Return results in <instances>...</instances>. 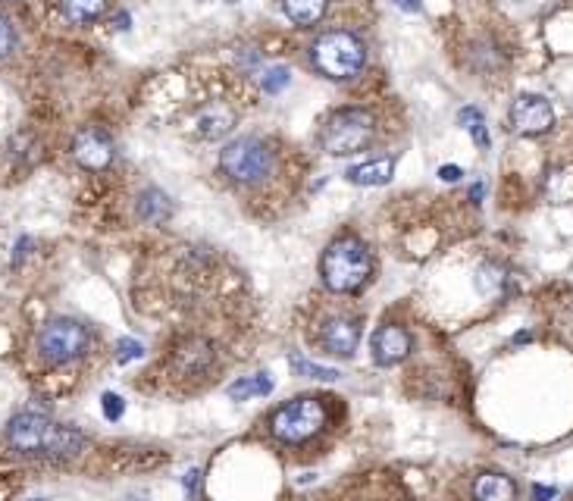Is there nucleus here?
Here are the masks:
<instances>
[{
	"instance_id": "1",
	"label": "nucleus",
	"mask_w": 573,
	"mask_h": 501,
	"mask_svg": "<svg viewBox=\"0 0 573 501\" xmlns=\"http://www.w3.org/2000/svg\"><path fill=\"white\" fill-rule=\"evenodd\" d=\"M7 442L19 455H38L51 461H69L85 448V436L73 426H60L38 411L16 414L7 426Z\"/></svg>"
},
{
	"instance_id": "2",
	"label": "nucleus",
	"mask_w": 573,
	"mask_h": 501,
	"mask_svg": "<svg viewBox=\"0 0 573 501\" xmlns=\"http://www.w3.org/2000/svg\"><path fill=\"white\" fill-rule=\"evenodd\" d=\"M320 273L329 292H339V295L361 292L373 276L370 248L357 235H342L323 251Z\"/></svg>"
},
{
	"instance_id": "3",
	"label": "nucleus",
	"mask_w": 573,
	"mask_h": 501,
	"mask_svg": "<svg viewBox=\"0 0 573 501\" xmlns=\"http://www.w3.org/2000/svg\"><path fill=\"white\" fill-rule=\"evenodd\" d=\"M310 63H314L326 79L348 82L354 76H361V69L367 66V47L354 32L336 29L323 32L314 47H310Z\"/></svg>"
},
{
	"instance_id": "4",
	"label": "nucleus",
	"mask_w": 573,
	"mask_h": 501,
	"mask_svg": "<svg viewBox=\"0 0 573 501\" xmlns=\"http://www.w3.org/2000/svg\"><path fill=\"white\" fill-rule=\"evenodd\" d=\"M376 138V119L361 107H342L336 110L320 132V145L329 157H351L373 145Z\"/></svg>"
},
{
	"instance_id": "5",
	"label": "nucleus",
	"mask_w": 573,
	"mask_h": 501,
	"mask_svg": "<svg viewBox=\"0 0 573 501\" xmlns=\"http://www.w3.org/2000/svg\"><path fill=\"white\" fill-rule=\"evenodd\" d=\"M220 170L238 185H257L276 170V154L267 141L260 138H235L220 151Z\"/></svg>"
},
{
	"instance_id": "6",
	"label": "nucleus",
	"mask_w": 573,
	"mask_h": 501,
	"mask_svg": "<svg viewBox=\"0 0 573 501\" xmlns=\"http://www.w3.org/2000/svg\"><path fill=\"white\" fill-rule=\"evenodd\" d=\"M326 426V408L320 398H295L270 417V433L285 445H301L314 439Z\"/></svg>"
},
{
	"instance_id": "7",
	"label": "nucleus",
	"mask_w": 573,
	"mask_h": 501,
	"mask_svg": "<svg viewBox=\"0 0 573 501\" xmlns=\"http://www.w3.org/2000/svg\"><path fill=\"white\" fill-rule=\"evenodd\" d=\"M88 329L79 320L69 317H57L51 323H44V329L38 332V351L47 364H69L82 357L88 351Z\"/></svg>"
},
{
	"instance_id": "8",
	"label": "nucleus",
	"mask_w": 573,
	"mask_h": 501,
	"mask_svg": "<svg viewBox=\"0 0 573 501\" xmlns=\"http://www.w3.org/2000/svg\"><path fill=\"white\" fill-rule=\"evenodd\" d=\"M73 157H76V163L82 166V170H94V173L107 170V166L113 163V157H116L110 132H104L101 126L79 129L76 138H73Z\"/></svg>"
},
{
	"instance_id": "9",
	"label": "nucleus",
	"mask_w": 573,
	"mask_h": 501,
	"mask_svg": "<svg viewBox=\"0 0 573 501\" xmlns=\"http://www.w3.org/2000/svg\"><path fill=\"white\" fill-rule=\"evenodd\" d=\"M555 126V110L542 94H520L511 107V129L520 135H545Z\"/></svg>"
},
{
	"instance_id": "10",
	"label": "nucleus",
	"mask_w": 573,
	"mask_h": 501,
	"mask_svg": "<svg viewBox=\"0 0 573 501\" xmlns=\"http://www.w3.org/2000/svg\"><path fill=\"white\" fill-rule=\"evenodd\" d=\"M411 332L404 329V326H395V323H386V326H379L373 332V339H370V351H373V361L379 367H395L401 364L404 357L411 354Z\"/></svg>"
},
{
	"instance_id": "11",
	"label": "nucleus",
	"mask_w": 573,
	"mask_h": 501,
	"mask_svg": "<svg viewBox=\"0 0 573 501\" xmlns=\"http://www.w3.org/2000/svg\"><path fill=\"white\" fill-rule=\"evenodd\" d=\"M320 342L329 354L336 357H354L357 351V342H361V329H357L354 320L348 317H332L323 323V332H320Z\"/></svg>"
},
{
	"instance_id": "12",
	"label": "nucleus",
	"mask_w": 573,
	"mask_h": 501,
	"mask_svg": "<svg viewBox=\"0 0 573 501\" xmlns=\"http://www.w3.org/2000/svg\"><path fill=\"white\" fill-rule=\"evenodd\" d=\"M395 176V160L392 157H376L367 163H357L345 173V179L351 185H364V188H376V185H389Z\"/></svg>"
},
{
	"instance_id": "13",
	"label": "nucleus",
	"mask_w": 573,
	"mask_h": 501,
	"mask_svg": "<svg viewBox=\"0 0 573 501\" xmlns=\"http://www.w3.org/2000/svg\"><path fill=\"white\" fill-rule=\"evenodd\" d=\"M473 498L476 501H514L517 486L505 473H483V476H476V483H473Z\"/></svg>"
},
{
	"instance_id": "14",
	"label": "nucleus",
	"mask_w": 573,
	"mask_h": 501,
	"mask_svg": "<svg viewBox=\"0 0 573 501\" xmlns=\"http://www.w3.org/2000/svg\"><path fill=\"white\" fill-rule=\"evenodd\" d=\"M326 10H329V0H282V13L301 29L317 26L326 16Z\"/></svg>"
},
{
	"instance_id": "15",
	"label": "nucleus",
	"mask_w": 573,
	"mask_h": 501,
	"mask_svg": "<svg viewBox=\"0 0 573 501\" xmlns=\"http://www.w3.org/2000/svg\"><path fill=\"white\" fill-rule=\"evenodd\" d=\"M138 217L145 220V223H163V220H170L173 217V204L170 198H166L160 188H145V192L138 195Z\"/></svg>"
},
{
	"instance_id": "16",
	"label": "nucleus",
	"mask_w": 573,
	"mask_h": 501,
	"mask_svg": "<svg viewBox=\"0 0 573 501\" xmlns=\"http://www.w3.org/2000/svg\"><path fill=\"white\" fill-rule=\"evenodd\" d=\"M195 135L198 138H220V135H226L229 129H232V113L229 110H223V107H207L204 113H198L195 116Z\"/></svg>"
},
{
	"instance_id": "17",
	"label": "nucleus",
	"mask_w": 573,
	"mask_h": 501,
	"mask_svg": "<svg viewBox=\"0 0 573 501\" xmlns=\"http://www.w3.org/2000/svg\"><path fill=\"white\" fill-rule=\"evenodd\" d=\"M60 10L69 22L88 26V22H98L104 16L107 0H60Z\"/></svg>"
},
{
	"instance_id": "18",
	"label": "nucleus",
	"mask_w": 573,
	"mask_h": 501,
	"mask_svg": "<svg viewBox=\"0 0 573 501\" xmlns=\"http://www.w3.org/2000/svg\"><path fill=\"white\" fill-rule=\"evenodd\" d=\"M198 348V339H191L185 348H179V354H176V361H179V367L185 370V373H198V370H207V364H210V357H213V351H210V345L204 342L201 345V351H195Z\"/></svg>"
},
{
	"instance_id": "19",
	"label": "nucleus",
	"mask_w": 573,
	"mask_h": 501,
	"mask_svg": "<svg viewBox=\"0 0 573 501\" xmlns=\"http://www.w3.org/2000/svg\"><path fill=\"white\" fill-rule=\"evenodd\" d=\"M267 392H273V379L264 373L251 376V379H238V383L229 386V398H235V401H248L254 395H267Z\"/></svg>"
},
{
	"instance_id": "20",
	"label": "nucleus",
	"mask_w": 573,
	"mask_h": 501,
	"mask_svg": "<svg viewBox=\"0 0 573 501\" xmlns=\"http://www.w3.org/2000/svg\"><path fill=\"white\" fill-rule=\"evenodd\" d=\"M289 364L295 367V373H298V376L326 379V383H329V379H339V376H342L339 370H332V367H320V364H314V361H307V357H304V354H298V351H292V354H289Z\"/></svg>"
},
{
	"instance_id": "21",
	"label": "nucleus",
	"mask_w": 573,
	"mask_h": 501,
	"mask_svg": "<svg viewBox=\"0 0 573 501\" xmlns=\"http://www.w3.org/2000/svg\"><path fill=\"white\" fill-rule=\"evenodd\" d=\"M458 119L467 126V132L473 135L476 145H480V148H489V135H486V123H483V113H480V110H476V107H464Z\"/></svg>"
},
{
	"instance_id": "22",
	"label": "nucleus",
	"mask_w": 573,
	"mask_h": 501,
	"mask_svg": "<svg viewBox=\"0 0 573 501\" xmlns=\"http://www.w3.org/2000/svg\"><path fill=\"white\" fill-rule=\"evenodd\" d=\"M501 285H505V270H498L492 264H486L480 270V276H476V289H480L483 295H495Z\"/></svg>"
},
{
	"instance_id": "23",
	"label": "nucleus",
	"mask_w": 573,
	"mask_h": 501,
	"mask_svg": "<svg viewBox=\"0 0 573 501\" xmlns=\"http://www.w3.org/2000/svg\"><path fill=\"white\" fill-rule=\"evenodd\" d=\"M141 354H145V345H141L138 339H119V342H116V361H119V364L138 361Z\"/></svg>"
},
{
	"instance_id": "24",
	"label": "nucleus",
	"mask_w": 573,
	"mask_h": 501,
	"mask_svg": "<svg viewBox=\"0 0 573 501\" xmlns=\"http://www.w3.org/2000/svg\"><path fill=\"white\" fill-rule=\"evenodd\" d=\"M289 79H292V73L285 66H273V69H267L264 73V91L267 94H276V91H282L285 85H289Z\"/></svg>"
},
{
	"instance_id": "25",
	"label": "nucleus",
	"mask_w": 573,
	"mask_h": 501,
	"mask_svg": "<svg viewBox=\"0 0 573 501\" xmlns=\"http://www.w3.org/2000/svg\"><path fill=\"white\" fill-rule=\"evenodd\" d=\"M13 47H16V29H13V22L0 13V60L10 57Z\"/></svg>"
},
{
	"instance_id": "26",
	"label": "nucleus",
	"mask_w": 573,
	"mask_h": 501,
	"mask_svg": "<svg viewBox=\"0 0 573 501\" xmlns=\"http://www.w3.org/2000/svg\"><path fill=\"white\" fill-rule=\"evenodd\" d=\"M101 404H104V417H107V420H119V417H123V411H126L123 398L113 395V392H107V395L101 398Z\"/></svg>"
},
{
	"instance_id": "27",
	"label": "nucleus",
	"mask_w": 573,
	"mask_h": 501,
	"mask_svg": "<svg viewBox=\"0 0 573 501\" xmlns=\"http://www.w3.org/2000/svg\"><path fill=\"white\" fill-rule=\"evenodd\" d=\"M198 486H201V470H188V473L182 476V489H185V495H188V498H195V495H198Z\"/></svg>"
},
{
	"instance_id": "28",
	"label": "nucleus",
	"mask_w": 573,
	"mask_h": 501,
	"mask_svg": "<svg viewBox=\"0 0 573 501\" xmlns=\"http://www.w3.org/2000/svg\"><path fill=\"white\" fill-rule=\"evenodd\" d=\"M558 489L555 486H533V501H548V498H555Z\"/></svg>"
},
{
	"instance_id": "29",
	"label": "nucleus",
	"mask_w": 573,
	"mask_h": 501,
	"mask_svg": "<svg viewBox=\"0 0 573 501\" xmlns=\"http://www.w3.org/2000/svg\"><path fill=\"white\" fill-rule=\"evenodd\" d=\"M439 176H442L445 182H458V179H461V170H458V166H442Z\"/></svg>"
},
{
	"instance_id": "30",
	"label": "nucleus",
	"mask_w": 573,
	"mask_h": 501,
	"mask_svg": "<svg viewBox=\"0 0 573 501\" xmlns=\"http://www.w3.org/2000/svg\"><path fill=\"white\" fill-rule=\"evenodd\" d=\"M401 10H420V0H395Z\"/></svg>"
},
{
	"instance_id": "31",
	"label": "nucleus",
	"mask_w": 573,
	"mask_h": 501,
	"mask_svg": "<svg viewBox=\"0 0 573 501\" xmlns=\"http://www.w3.org/2000/svg\"><path fill=\"white\" fill-rule=\"evenodd\" d=\"M32 501H41V498H32Z\"/></svg>"
}]
</instances>
